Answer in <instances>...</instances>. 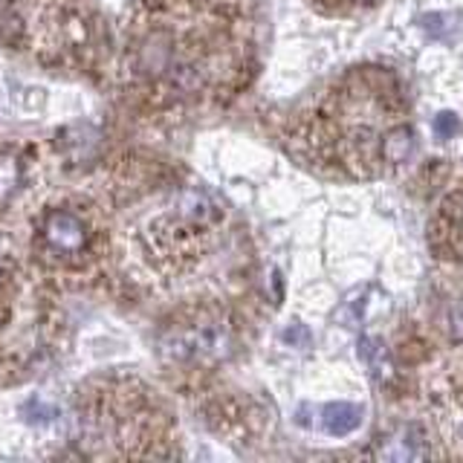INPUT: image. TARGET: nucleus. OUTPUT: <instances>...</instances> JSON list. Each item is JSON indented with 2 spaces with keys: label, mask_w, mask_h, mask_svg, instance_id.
<instances>
[{
  "label": "nucleus",
  "mask_w": 463,
  "mask_h": 463,
  "mask_svg": "<svg viewBox=\"0 0 463 463\" xmlns=\"http://www.w3.org/2000/svg\"><path fill=\"white\" fill-rule=\"evenodd\" d=\"M43 235H47V244L61 252V255H75L87 247V229L75 215L70 212H55L47 217V226H43Z\"/></svg>",
  "instance_id": "obj_4"
},
{
  "label": "nucleus",
  "mask_w": 463,
  "mask_h": 463,
  "mask_svg": "<svg viewBox=\"0 0 463 463\" xmlns=\"http://www.w3.org/2000/svg\"><path fill=\"white\" fill-rule=\"evenodd\" d=\"M0 275H4V263H0Z\"/></svg>",
  "instance_id": "obj_9"
},
{
  "label": "nucleus",
  "mask_w": 463,
  "mask_h": 463,
  "mask_svg": "<svg viewBox=\"0 0 463 463\" xmlns=\"http://www.w3.org/2000/svg\"><path fill=\"white\" fill-rule=\"evenodd\" d=\"M359 417H362V412L357 409V405L339 403V405H330V409L325 412V426H327L330 435H348L359 426Z\"/></svg>",
  "instance_id": "obj_5"
},
{
  "label": "nucleus",
  "mask_w": 463,
  "mask_h": 463,
  "mask_svg": "<svg viewBox=\"0 0 463 463\" xmlns=\"http://www.w3.org/2000/svg\"><path fill=\"white\" fill-rule=\"evenodd\" d=\"M432 423L446 455L463 458V362L449 371L440 391L432 396Z\"/></svg>",
  "instance_id": "obj_1"
},
{
  "label": "nucleus",
  "mask_w": 463,
  "mask_h": 463,
  "mask_svg": "<svg viewBox=\"0 0 463 463\" xmlns=\"http://www.w3.org/2000/svg\"><path fill=\"white\" fill-rule=\"evenodd\" d=\"M435 247L463 267V189L455 192L435 220Z\"/></svg>",
  "instance_id": "obj_3"
},
{
  "label": "nucleus",
  "mask_w": 463,
  "mask_h": 463,
  "mask_svg": "<svg viewBox=\"0 0 463 463\" xmlns=\"http://www.w3.org/2000/svg\"><path fill=\"white\" fill-rule=\"evenodd\" d=\"M18 180V171L12 160H0V194H4L6 189H12V183Z\"/></svg>",
  "instance_id": "obj_7"
},
{
  "label": "nucleus",
  "mask_w": 463,
  "mask_h": 463,
  "mask_svg": "<svg viewBox=\"0 0 463 463\" xmlns=\"http://www.w3.org/2000/svg\"><path fill=\"white\" fill-rule=\"evenodd\" d=\"M437 130H440V134H443V137H449L451 134V130H455L458 128V122H455V116H449V114H443V116H440L437 119V125H435Z\"/></svg>",
  "instance_id": "obj_8"
},
{
  "label": "nucleus",
  "mask_w": 463,
  "mask_h": 463,
  "mask_svg": "<svg viewBox=\"0 0 463 463\" xmlns=\"http://www.w3.org/2000/svg\"><path fill=\"white\" fill-rule=\"evenodd\" d=\"M165 354L177 362H212L229 354V334L215 322L177 327L165 339Z\"/></svg>",
  "instance_id": "obj_2"
},
{
  "label": "nucleus",
  "mask_w": 463,
  "mask_h": 463,
  "mask_svg": "<svg viewBox=\"0 0 463 463\" xmlns=\"http://www.w3.org/2000/svg\"><path fill=\"white\" fill-rule=\"evenodd\" d=\"M325 9L330 12H354V9H365V6H373L377 0H318Z\"/></svg>",
  "instance_id": "obj_6"
}]
</instances>
